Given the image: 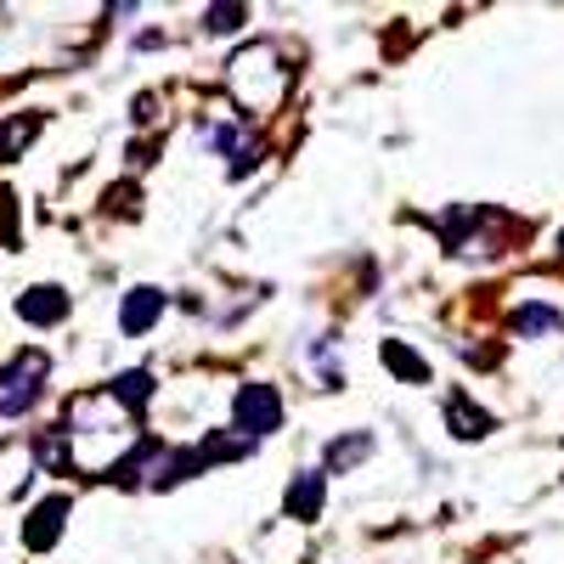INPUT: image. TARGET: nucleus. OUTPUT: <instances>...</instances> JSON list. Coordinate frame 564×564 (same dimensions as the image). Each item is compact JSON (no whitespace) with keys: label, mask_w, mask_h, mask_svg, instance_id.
I'll use <instances>...</instances> for the list:
<instances>
[{"label":"nucleus","mask_w":564,"mask_h":564,"mask_svg":"<svg viewBox=\"0 0 564 564\" xmlns=\"http://www.w3.org/2000/svg\"><path fill=\"white\" fill-rule=\"evenodd\" d=\"M45 379H52V361L40 350H23L0 367V417H23L40 395H45Z\"/></svg>","instance_id":"f257e3e1"},{"label":"nucleus","mask_w":564,"mask_h":564,"mask_svg":"<svg viewBox=\"0 0 564 564\" xmlns=\"http://www.w3.org/2000/svg\"><path fill=\"white\" fill-rule=\"evenodd\" d=\"M231 423L243 430V441H260L271 430H282V395L271 384H243L231 401Z\"/></svg>","instance_id":"f03ea898"},{"label":"nucleus","mask_w":564,"mask_h":564,"mask_svg":"<svg viewBox=\"0 0 564 564\" xmlns=\"http://www.w3.org/2000/svg\"><path fill=\"white\" fill-rule=\"evenodd\" d=\"M18 316H23L29 327H57V322L68 316V294L57 289V282H34V289L18 300Z\"/></svg>","instance_id":"7ed1b4c3"},{"label":"nucleus","mask_w":564,"mask_h":564,"mask_svg":"<svg viewBox=\"0 0 564 564\" xmlns=\"http://www.w3.org/2000/svg\"><path fill=\"white\" fill-rule=\"evenodd\" d=\"M63 520H68V497H45L34 513H29V525H23V542L34 547V553H45V547H57V536H63Z\"/></svg>","instance_id":"20e7f679"},{"label":"nucleus","mask_w":564,"mask_h":564,"mask_svg":"<svg viewBox=\"0 0 564 564\" xmlns=\"http://www.w3.org/2000/svg\"><path fill=\"white\" fill-rule=\"evenodd\" d=\"M159 316H164V294L159 289H130L124 305H119V327H124V334H148Z\"/></svg>","instance_id":"39448f33"},{"label":"nucleus","mask_w":564,"mask_h":564,"mask_svg":"<svg viewBox=\"0 0 564 564\" xmlns=\"http://www.w3.org/2000/svg\"><path fill=\"white\" fill-rule=\"evenodd\" d=\"M446 423H452V435H457V441H486V435L497 430V417L480 412L468 395H452V401H446Z\"/></svg>","instance_id":"423d86ee"},{"label":"nucleus","mask_w":564,"mask_h":564,"mask_svg":"<svg viewBox=\"0 0 564 564\" xmlns=\"http://www.w3.org/2000/svg\"><path fill=\"white\" fill-rule=\"evenodd\" d=\"M322 497H327V475L305 468V475L289 486V497H282V508H289V520H316V513H322Z\"/></svg>","instance_id":"0eeeda50"},{"label":"nucleus","mask_w":564,"mask_h":564,"mask_svg":"<svg viewBox=\"0 0 564 564\" xmlns=\"http://www.w3.org/2000/svg\"><path fill=\"white\" fill-rule=\"evenodd\" d=\"M361 457H372V435H367V430H356V435H339L334 446L322 452V463H327L322 475H350V468H356Z\"/></svg>","instance_id":"6e6552de"},{"label":"nucleus","mask_w":564,"mask_h":564,"mask_svg":"<svg viewBox=\"0 0 564 564\" xmlns=\"http://www.w3.org/2000/svg\"><path fill=\"white\" fill-rule=\"evenodd\" d=\"M379 356H384V367L395 372L401 384H430V361H423L417 350H406L401 339H384V350H379Z\"/></svg>","instance_id":"1a4fd4ad"},{"label":"nucleus","mask_w":564,"mask_h":564,"mask_svg":"<svg viewBox=\"0 0 564 564\" xmlns=\"http://www.w3.org/2000/svg\"><path fill=\"white\" fill-rule=\"evenodd\" d=\"M108 390H113V401H119L124 412H141V406H148V395H153V372H141V367H135V372H119Z\"/></svg>","instance_id":"9d476101"},{"label":"nucleus","mask_w":564,"mask_h":564,"mask_svg":"<svg viewBox=\"0 0 564 564\" xmlns=\"http://www.w3.org/2000/svg\"><path fill=\"white\" fill-rule=\"evenodd\" d=\"M508 322H513V334H525V339H536V334H558V327H564V316L547 311V305H520Z\"/></svg>","instance_id":"9b49d317"},{"label":"nucleus","mask_w":564,"mask_h":564,"mask_svg":"<svg viewBox=\"0 0 564 564\" xmlns=\"http://www.w3.org/2000/svg\"><path fill=\"white\" fill-rule=\"evenodd\" d=\"M243 23V7H209V23L204 29H215V34H231Z\"/></svg>","instance_id":"f8f14e48"}]
</instances>
